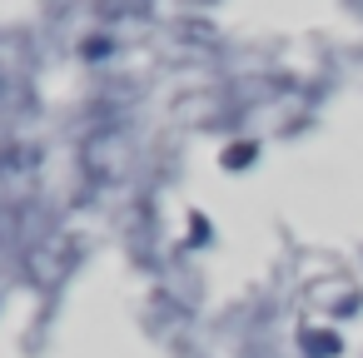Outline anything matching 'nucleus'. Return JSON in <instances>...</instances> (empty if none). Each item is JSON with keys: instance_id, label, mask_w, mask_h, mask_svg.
<instances>
[]
</instances>
